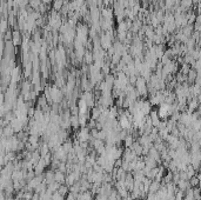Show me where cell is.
<instances>
[{"label":"cell","mask_w":201,"mask_h":200,"mask_svg":"<svg viewBox=\"0 0 201 200\" xmlns=\"http://www.w3.org/2000/svg\"><path fill=\"white\" fill-rule=\"evenodd\" d=\"M77 200H93L92 192H90V191H87V192H81V193L78 194Z\"/></svg>","instance_id":"30bf717a"},{"label":"cell","mask_w":201,"mask_h":200,"mask_svg":"<svg viewBox=\"0 0 201 200\" xmlns=\"http://www.w3.org/2000/svg\"><path fill=\"white\" fill-rule=\"evenodd\" d=\"M50 88V95H51V101L53 104H60L64 99V92L56 86V85H53L52 87H48Z\"/></svg>","instance_id":"6da1fadb"},{"label":"cell","mask_w":201,"mask_h":200,"mask_svg":"<svg viewBox=\"0 0 201 200\" xmlns=\"http://www.w3.org/2000/svg\"><path fill=\"white\" fill-rule=\"evenodd\" d=\"M62 5H64V0H55V2H54V8H55V10H60V8L62 7Z\"/></svg>","instance_id":"d6986e66"},{"label":"cell","mask_w":201,"mask_h":200,"mask_svg":"<svg viewBox=\"0 0 201 200\" xmlns=\"http://www.w3.org/2000/svg\"><path fill=\"white\" fill-rule=\"evenodd\" d=\"M134 143V139H133V135L132 134H127V137L123 139V144H125V146L126 147H129L132 146V144Z\"/></svg>","instance_id":"2e32d148"},{"label":"cell","mask_w":201,"mask_h":200,"mask_svg":"<svg viewBox=\"0 0 201 200\" xmlns=\"http://www.w3.org/2000/svg\"><path fill=\"white\" fill-rule=\"evenodd\" d=\"M81 98H84V99H85V101L87 103L88 107H92V108H93L94 105H95V101H94V95H93V94L91 93V92H84Z\"/></svg>","instance_id":"5b68a950"},{"label":"cell","mask_w":201,"mask_h":200,"mask_svg":"<svg viewBox=\"0 0 201 200\" xmlns=\"http://www.w3.org/2000/svg\"><path fill=\"white\" fill-rule=\"evenodd\" d=\"M44 177H45V181L47 185L52 184L53 181H55V171L53 170H48L47 172L44 173Z\"/></svg>","instance_id":"52a82bcc"},{"label":"cell","mask_w":201,"mask_h":200,"mask_svg":"<svg viewBox=\"0 0 201 200\" xmlns=\"http://www.w3.org/2000/svg\"><path fill=\"white\" fill-rule=\"evenodd\" d=\"M71 126H72V128L78 130V127L80 126L79 115H72V117H71Z\"/></svg>","instance_id":"4fadbf2b"},{"label":"cell","mask_w":201,"mask_h":200,"mask_svg":"<svg viewBox=\"0 0 201 200\" xmlns=\"http://www.w3.org/2000/svg\"><path fill=\"white\" fill-rule=\"evenodd\" d=\"M60 185H61V184H59L58 181H53L52 184L47 185V189H48L50 192H52V193H54V192H56V191L59 189V187H60Z\"/></svg>","instance_id":"9a60e30c"},{"label":"cell","mask_w":201,"mask_h":200,"mask_svg":"<svg viewBox=\"0 0 201 200\" xmlns=\"http://www.w3.org/2000/svg\"><path fill=\"white\" fill-rule=\"evenodd\" d=\"M161 188L160 181H157V180H153L151 186H149V192L148 193H157L159 189Z\"/></svg>","instance_id":"8fae6325"},{"label":"cell","mask_w":201,"mask_h":200,"mask_svg":"<svg viewBox=\"0 0 201 200\" xmlns=\"http://www.w3.org/2000/svg\"><path fill=\"white\" fill-rule=\"evenodd\" d=\"M52 200H66V197H64L62 194H60L58 191L54 192L52 194Z\"/></svg>","instance_id":"ac0fdd59"},{"label":"cell","mask_w":201,"mask_h":200,"mask_svg":"<svg viewBox=\"0 0 201 200\" xmlns=\"http://www.w3.org/2000/svg\"><path fill=\"white\" fill-rule=\"evenodd\" d=\"M58 192H59L60 194H62L64 197H67V194H68V192H69V186H67L66 184H61L60 187H59V189H58Z\"/></svg>","instance_id":"5bb4252c"},{"label":"cell","mask_w":201,"mask_h":200,"mask_svg":"<svg viewBox=\"0 0 201 200\" xmlns=\"http://www.w3.org/2000/svg\"><path fill=\"white\" fill-rule=\"evenodd\" d=\"M145 164H146V167L149 168V170H152V168H155L157 167V165H158V161L154 159V158H152V157H149V155H146V158H145Z\"/></svg>","instance_id":"ba28073f"},{"label":"cell","mask_w":201,"mask_h":200,"mask_svg":"<svg viewBox=\"0 0 201 200\" xmlns=\"http://www.w3.org/2000/svg\"><path fill=\"white\" fill-rule=\"evenodd\" d=\"M135 90L138 91L139 95L141 97H145L148 92V87H147V82H146V79L142 78V77H138V80L135 82Z\"/></svg>","instance_id":"3957f363"},{"label":"cell","mask_w":201,"mask_h":200,"mask_svg":"<svg viewBox=\"0 0 201 200\" xmlns=\"http://www.w3.org/2000/svg\"><path fill=\"white\" fill-rule=\"evenodd\" d=\"M75 139H78L80 143H87V141H90V140L92 139L91 128L87 127V126L81 127L80 130L78 131V133H77V138H75Z\"/></svg>","instance_id":"7a4b0ae2"},{"label":"cell","mask_w":201,"mask_h":200,"mask_svg":"<svg viewBox=\"0 0 201 200\" xmlns=\"http://www.w3.org/2000/svg\"><path fill=\"white\" fill-rule=\"evenodd\" d=\"M39 152H40L41 157H46L48 155V152H50V146L47 143H44L42 145H40L39 147Z\"/></svg>","instance_id":"7c38bea8"},{"label":"cell","mask_w":201,"mask_h":200,"mask_svg":"<svg viewBox=\"0 0 201 200\" xmlns=\"http://www.w3.org/2000/svg\"><path fill=\"white\" fill-rule=\"evenodd\" d=\"M77 106L79 108V114H86L87 111H88V108H90L84 98H80V99L78 100V105H77Z\"/></svg>","instance_id":"8992f818"},{"label":"cell","mask_w":201,"mask_h":200,"mask_svg":"<svg viewBox=\"0 0 201 200\" xmlns=\"http://www.w3.org/2000/svg\"><path fill=\"white\" fill-rule=\"evenodd\" d=\"M13 44L14 45H20L21 44V35L18 31L13 32Z\"/></svg>","instance_id":"e0dca14e"},{"label":"cell","mask_w":201,"mask_h":200,"mask_svg":"<svg viewBox=\"0 0 201 200\" xmlns=\"http://www.w3.org/2000/svg\"><path fill=\"white\" fill-rule=\"evenodd\" d=\"M14 134H15V131H14V128L10 125V124H8L7 126L2 127V130H1V137L11 138V137H13Z\"/></svg>","instance_id":"277c9868"},{"label":"cell","mask_w":201,"mask_h":200,"mask_svg":"<svg viewBox=\"0 0 201 200\" xmlns=\"http://www.w3.org/2000/svg\"><path fill=\"white\" fill-rule=\"evenodd\" d=\"M55 181H58L59 184H65L66 183V173L56 170L55 171Z\"/></svg>","instance_id":"9c48e42d"}]
</instances>
